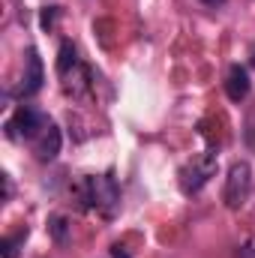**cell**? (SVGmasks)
I'll list each match as a JSON object with an SVG mask.
<instances>
[{
	"label": "cell",
	"mask_w": 255,
	"mask_h": 258,
	"mask_svg": "<svg viewBox=\"0 0 255 258\" xmlns=\"http://www.w3.org/2000/svg\"><path fill=\"white\" fill-rule=\"evenodd\" d=\"M225 93L231 102H240L249 96V72L243 69L240 63L228 66V75H225Z\"/></svg>",
	"instance_id": "52a82bcc"
},
{
	"label": "cell",
	"mask_w": 255,
	"mask_h": 258,
	"mask_svg": "<svg viewBox=\"0 0 255 258\" xmlns=\"http://www.w3.org/2000/svg\"><path fill=\"white\" fill-rule=\"evenodd\" d=\"M45 123H48V120H45L39 111H33V108H27V105H24V108H18V111H15L12 123H9L6 129H9V135H24V138H30V141H33V138L45 129Z\"/></svg>",
	"instance_id": "277c9868"
},
{
	"label": "cell",
	"mask_w": 255,
	"mask_h": 258,
	"mask_svg": "<svg viewBox=\"0 0 255 258\" xmlns=\"http://www.w3.org/2000/svg\"><path fill=\"white\" fill-rule=\"evenodd\" d=\"M249 63L255 66V45H252V48H249Z\"/></svg>",
	"instance_id": "9a60e30c"
},
{
	"label": "cell",
	"mask_w": 255,
	"mask_h": 258,
	"mask_svg": "<svg viewBox=\"0 0 255 258\" xmlns=\"http://www.w3.org/2000/svg\"><path fill=\"white\" fill-rule=\"evenodd\" d=\"M252 192V168L246 162H234L228 177H225V189H222V201L234 210V207H243L246 198Z\"/></svg>",
	"instance_id": "7a4b0ae2"
},
{
	"label": "cell",
	"mask_w": 255,
	"mask_h": 258,
	"mask_svg": "<svg viewBox=\"0 0 255 258\" xmlns=\"http://www.w3.org/2000/svg\"><path fill=\"white\" fill-rule=\"evenodd\" d=\"M42 81H45L42 60H39L36 48H30V51H27V66H24V81H21V96H33V93H39Z\"/></svg>",
	"instance_id": "8992f818"
},
{
	"label": "cell",
	"mask_w": 255,
	"mask_h": 258,
	"mask_svg": "<svg viewBox=\"0 0 255 258\" xmlns=\"http://www.w3.org/2000/svg\"><path fill=\"white\" fill-rule=\"evenodd\" d=\"M213 174H216V156H213V153H204L198 162H192V165H186V168L180 171V189L186 195L198 192Z\"/></svg>",
	"instance_id": "3957f363"
},
{
	"label": "cell",
	"mask_w": 255,
	"mask_h": 258,
	"mask_svg": "<svg viewBox=\"0 0 255 258\" xmlns=\"http://www.w3.org/2000/svg\"><path fill=\"white\" fill-rule=\"evenodd\" d=\"M33 153L39 162H51L60 153V129L54 123H45V129L33 138Z\"/></svg>",
	"instance_id": "5b68a950"
},
{
	"label": "cell",
	"mask_w": 255,
	"mask_h": 258,
	"mask_svg": "<svg viewBox=\"0 0 255 258\" xmlns=\"http://www.w3.org/2000/svg\"><path fill=\"white\" fill-rule=\"evenodd\" d=\"M84 189H87V201H90L99 213L111 216V213L117 210V204H120V189H117V183H114L111 174L87 177V180H84Z\"/></svg>",
	"instance_id": "6da1fadb"
},
{
	"label": "cell",
	"mask_w": 255,
	"mask_h": 258,
	"mask_svg": "<svg viewBox=\"0 0 255 258\" xmlns=\"http://www.w3.org/2000/svg\"><path fill=\"white\" fill-rule=\"evenodd\" d=\"M237 258H255V237H249V240H246V243L240 246Z\"/></svg>",
	"instance_id": "7c38bea8"
},
{
	"label": "cell",
	"mask_w": 255,
	"mask_h": 258,
	"mask_svg": "<svg viewBox=\"0 0 255 258\" xmlns=\"http://www.w3.org/2000/svg\"><path fill=\"white\" fill-rule=\"evenodd\" d=\"M27 237V231H18L15 237H3L0 240V255L3 258H18V243Z\"/></svg>",
	"instance_id": "30bf717a"
},
{
	"label": "cell",
	"mask_w": 255,
	"mask_h": 258,
	"mask_svg": "<svg viewBox=\"0 0 255 258\" xmlns=\"http://www.w3.org/2000/svg\"><path fill=\"white\" fill-rule=\"evenodd\" d=\"M111 258H129V252L123 246H111Z\"/></svg>",
	"instance_id": "4fadbf2b"
},
{
	"label": "cell",
	"mask_w": 255,
	"mask_h": 258,
	"mask_svg": "<svg viewBox=\"0 0 255 258\" xmlns=\"http://www.w3.org/2000/svg\"><path fill=\"white\" fill-rule=\"evenodd\" d=\"M72 66H75V48H72V42H63L60 45V54H57V72L66 75Z\"/></svg>",
	"instance_id": "9c48e42d"
},
{
	"label": "cell",
	"mask_w": 255,
	"mask_h": 258,
	"mask_svg": "<svg viewBox=\"0 0 255 258\" xmlns=\"http://www.w3.org/2000/svg\"><path fill=\"white\" fill-rule=\"evenodd\" d=\"M48 231H51V237H54L57 243H66V237H69V222H66V216H51V219H48Z\"/></svg>",
	"instance_id": "ba28073f"
},
{
	"label": "cell",
	"mask_w": 255,
	"mask_h": 258,
	"mask_svg": "<svg viewBox=\"0 0 255 258\" xmlns=\"http://www.w3.org/2000/svg\"><path fill=\"white\" fill-rule=\"evenodd\" d=\"M54 18H57V6H45V9H42V18H39V21H42V27L48 30V27L54 24Z\"/></svg>",
	"instance_id": "8fae6325"
},
{
	"label": "cell",
	"mask_w": 255,
	"mask_h": 258,
	"mask_svg": "<svg viewBox=\"0 0 255 258\" xmlns=\"http://www.w3.org/2000/svg\"><path fill=\"white\" fill-rule=\"evenodd\" d=\"M204 3H207V6H222L225 0H204Z\"/></svg>",
	"instance_id": "5bb4252c"
}]
</instances>
